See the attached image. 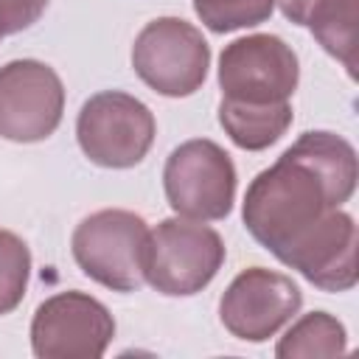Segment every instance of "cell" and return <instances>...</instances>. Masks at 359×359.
I'll use <instances>...</instances> for the list:
<instances>
[{"label":"cell","mask_w":359,"mask_h":359,"mask_svg":"<svg viewBox=\"0 0 359 359\" xmlns=\"http://www.w3.org/2000/svg\"><path fill=\"white\" fill-rule=\"evenodd\" d=\"M359 180L351 140L337 132H303L269 168L258 171L244 194L247 233L283 261L331 210L342 208Z\"/></svg>","instance_id":"6da1fadb"},{"label":"cell","mask_w":359,"mask_h":359,"mask_svg":"<svg viewBox=\"0 0 359 359\" xmlns=\"http://www.w3.org/2000/svg\"><path fill=\"white\" fill-rule=\"evenodd\" d=\"M149 224L140 213L123 208H104L84 216L70 238V252L79 269L112 289L137 292L146 283Z\"/></svg>","instance_id":"7a4b0ae2"},{"label":"cell","mask_w":359,"mask_h":359,"mask_svg":"<svg viewBox=\"0 0 359 359\" xmlns=\"http://www.w3.org/2000/svg\"><path fill=\"white\" fill-rule=\"evenodd\" d=\"M224 258L227 247L213 227L171 216L149 230L146 283L165 297H191L219 275Z\"/></svg>","instance_id":"3957f363"},{"label":"cell","mask_w":359,"mask_h":359,"mask_svg":"<svg viewBox=\"0 0 359 359\" xmlns=\"http://www.w3.org/2000/svg\"><path fill=\"white\" fill-rule=\"evenodd\" d=\"M210 67V45L182 17H157L140 28L132 45V70L165 98L194 95Z\"/></svg>","instance_id":"277c9868"},{"label":"cell","mask_w":359,"mask_h":359,"mask_svg":"<svg viewBox=\"0 0 359 359\" xmlns=\"http://www.w3.org/2000/svg\"><path fill=\"white\" fill-rule=\"evenodd\" d=\"M236 165L230 154L208 137L180 143L163 165L165 202L177 216L194 222L227 219L236 202Z\"/></svg>","instance_id":"5b68a950"},{"label":"cell","mask_w":359,"mask_h":359,"mask_svg":"<svg viewBox=\"0 0 359 359\" xmlns=\"http://www.w3.org/2000/svg\"><path fill=\"white\" fill-rule=\"evenodd\" d=\"M157 135L151 109L121 90H101L90 95L76 118V140L84 157L101 168L137 165Z\"/></svg>","instance_id":"8992f818"},{"label":"cell","mask_w":359,"mask_h":359,"mask_svg":"<svg viewBox=\"0 0 359 359\" xmlns=\"http://www.w3.org/2000/svg\"><path fill=\"white\" fill-rule=\"evenodd\" d=\"M222 98L238 104H283L292 101L300 65L292 45L275 34L238 36L222 48L219 56Z\"/></svg>","instance_id":"52a82bcc"},{"label":"cell","mask_w":359,"mask_h":359,"mask_svg":"<svg viewBox=\"0 0 359 359\" xmlns=\"http://www.w3.org/2000/svg\"><path fill=\"white\" fill-rule=\"evenodd\" d=\"M115 337L109 309L79 289L45 297L31 320V351L39 359H98Z\"/></svg>","instance_id":"ba28073f"},{"label":"cell","mask_w":359,"mask_h":359,"mask_svg":"<svg viewBox=\"0 0 359 359\" xmlns=\"http://www.w3.org/2000/svg\"><path fill=\"white\" fill-rule=\"evenodd\" d=\"M65 115V84L39 59H14L0 67V137L39 143Z\"/></svg>","instance_id":"9c48e42d"},{"label":"cell","mask_w":359,"mask_h":359,"mask_svg":"<svg viewBox=\"0 0 359 359\" xmlns=\"http://www.w3.org/2000/svg\"><path fill=\"white\" fill-rule=\"evenodd\" d=\"M303 306L300 286L275 269H241L219 300L222 325L244 342H266Z\"/></svg>","instance_id":"30bf717a"},{"label":"cell","mask_w":359,"mask_h":359,"mask_svg":"<svg viewBox=\"0 0 359 359\" xmlns=\"http://www.w3.org/2000/svg\"><path fill=\"white\" fill-rule=\"evenodd\" d=\"M323 292H351L359 280L356 272V222L342 208L331 210L283 261Z\"/></svg>","instance_id":"8fae6325"},{"label":"cell","mask_w":359,"mask_h":359,"mask_svg":"<svg viewBox=\"0 0 359 359\" xmlns=\"http://www.w3.org/2000/svg\"><path fill=\"white\" fill-rule=\"evenodd\" d=\"M292 121H294L292 101L283 104H238L227 98L219 101V123L224 135L244 151L269 149L286 135Z\"/></svg>","instance_id":"7c38bea8"},{"label":"cell","mask_w":359,"mask_h":359,"mask_svg":"<svg viewBox=\"0 0 359 359\" xmlns=\"http://www.w3.org/2000/svg\"><path fill=\"white\" fill-rule=\"evenodd\" d=\"M356 22H359V0H320L306 25L320 48L342 62L348 76H356Z\"/></svg>","instance_id":"4fadbf2b"},{"label":"cell","mask_w":359,"mask_h":359,"mask_svg":"<svg viewBox=\"0 0 359 359\" xmlns=\"http://www.w3.org/2000/svg\"><path fill=\"white\" fill-rule=\"evenodd\" d=\"M348 351L345 325L328 311H309L294 320L275 345L278 359H309V356H342Z\"/></svg>","instance_id":"5bb4252c"},{"label":"cell","mask_w":359,"mask_h":359,"mask_svg":"<svg viewBox=\"0 0 359 359\" xmlns=\"http://www.w3.org/2000/svg\"><path fill=\"white\" fill-rule=\"evenodd\" d=\"M196 17L213 34H230L238 28L261 25L272 17L275 0H191Z\"/></svg>","instance_id":"9a60e30c"},{"label":"cell","mask_w":359,"mask_h":359,"mask_svg":"<svg viewBox=\"0 0 359 359\" xmlns=\"http://www.w3.org/2000/svg\"><path fill=\"white\" fill-rule=\"evenodd\" d=\"M28 278H31V250L28 244L0 227V317L11 314L28 289Z\"/></svg>","instance_id":"2e32d148"},{"label":"cell","mask_w":359,"mask_h":359,"mask_svg":"<svg viewBox=\"0 0 359 359\" xmlns=\"http://www.w3.org/2000/svg\"><path fill=\"white\" fill-rule=\"evenodd\" d=\"M50 0H0V36L31 28L48 8Z\"/></svg>","instance_id":"e0dca14e"},{"label":"cell","mask_w":359,"mask_h":359,"mask_svg":"<svg viewBox=\"0 0 359 359\" xmlns=\"http://www.w3.org/2000/svg\"><path fill=\"white\" fill-rule=\"evenodd\" d=\"M275 3L280 6V14H283L289 22H294V25H306L311 8H314L320 0H275Z\"/></svg>","instance_id":"ac0fdd59"}]
</instances>
